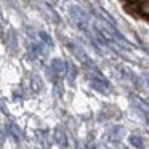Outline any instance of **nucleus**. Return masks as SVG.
Masks as SVG:
<instances>
[{"mask_svg":"<svg viewBox=\"0 0 149 149\" xmlns=\"http://www.w3.org/2000/svg\"><path fill=\"white\" fill-rule=\"evenodd\" d=\"M125 5L127 11L132 13L133 16L146 19L149 16V8H148V0H122Z\"/></svg>","mask_w":149,"mask_h":149,"instance_id":"obj_1","label":"nucleus"}]
</instances>
